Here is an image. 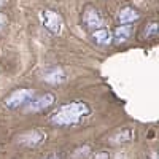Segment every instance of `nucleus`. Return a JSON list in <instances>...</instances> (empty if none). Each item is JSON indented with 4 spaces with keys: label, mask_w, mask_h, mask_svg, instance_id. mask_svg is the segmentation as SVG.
Here are the masks:
<instances>
[{
    "label": "nucleus",
    "mask_w": 159,
    "mask_h": 159,
    "mask_svg": "<svg viewBox=\"0 0 159 159\" xmlns=\"http://www.w3.org/2000/svg\"><path fill=\"white\" fill-rule=\"evenodd\" d=\"M89 113L91 107L86 102H67L57 107V110L51 115V123L59 127H73L78 126L86 116H89Z\"/></svg>",
    "instance_id": "f257e3e1"
},
{
    "label": "nucleus",
    "mask_w": 159,
    "mask_h": 159,
    "mask_svg": "<svg viewBox=\"0 0 159 159\" xmlns=\"http://www.w3.org/2000/svg\"><path fill=\"white\" fill-rule=\"evenodd\" d=\"M40 21H42V25L52 35H59L62 32L64 27V21L62 16L59 15L57 11L52 10H43L40 13Z\"/></svg>",
    "instance_id": "f03ea898"
},
{
    "label": "nucleus",
    "mask_w": 159,
    "mask_h": 159,
    "mask_svg": "<svg viewBox=\"0 0 159 159\" xmlns=\"http://www.w3.org/2000/svg\"><path fill=\"white\" fill-rule=\"evenodd\" d=\"M32 97H34L32 89H27V88L15 89L3 99V105L10 110H15V108H19V107H22V105H25Z\"/></svg>",
    "instance_id": "7ed1b4c3"
},
{
    "label": "nucleus",
    "mask_w": 159,
    "mask_h": 159,
    "mask_svg": "<svg viewBox=\"0 0 159 159\" xmlns=\"http://www.w3.org/2000/svg\"><path fill=\"white\" fill-rule=\"evenodd\" d=\"M46 140V134L40 129H32V130H25L21 132V134L16 137V142L21 145V147L25 148H35L38 145H42Z\"/></svg>",
    "instance_id": "20e7f679"
},
{
    "label": "nucleus",
    "mask_w": 159,
    "mask_h": 159,
    "mask_svg": "<svg viewBox=\"0 0 159 159\" xmlns=\"http://www.w3.org/2000/svg\"><path fill=\"white\" fill-rule=\"evenodd\" d=\"M56 102V97L54 94L51 92H45L42 96H37V97H32L27 103V111H32V113H40V111H45L46 108L52 107Z\"/></svg>",
    "instance_id": "39448f33"
},
{
    "label": "nucleus",
    "mask_w": 159,
    "mask_h": 159,
    "mask_svg": "<svg viewBox=\"0 0 159 159\" xmlns=\"http://www.w3.org/2000/svg\"><path fill=\"white\" fill-rule=\"evenodd\" d=\"M83 22L88 29L94 30V29H99L102 27V16L99 15V11L94 8V7H86L84 8V13H83Z\"/></svg>",
    "instance_id": "423d86ee"
},
{
    "label": "nucleus",
    "mask_w": 159,
    "mask_h": 159,
    "mask_svg": "<svg viewBox=\"0 0 159 159\" xmlns=\"http://www.w3.org/2000/svg\"><path fill=\"white\" fill-rule=\"evenodd\" d=\"M91 38L94 40L96 45H100V46H107L113 42V37H111V32L107 29V27H99V29H94L91 34Z\"/></svg>",
    "instance_id": "0eeeda50"
},
{
    "label": "nucleus",
    "mask_w": 159,
    "mask_h": 159,
    "mask_svg": "<svg viewBox=\"0 0 159 159\" xmlns=\"http://www.w3.org/2000/svg\"><path fill=\"white\" fill-rule=\"evenodd\" d=\"M130 35H132V27H130V25H127V24H119L118 27L115 29V32L111 34L113 42L118 43V45L126 43L127 40L130 38Z\"/></svg>",
    "instance_id": "6e6552de"
},
{
    "label": "nucleus",
    "mask_w": 159,
    "mask_h": 159,
    "mask_svg": "<svg viewBox=\"0 0 159 159\" xmlns=\"http://www.w3.org/2000/svg\"><path fill=\"white\" fill-rule=\"evenodd\" d=\"M140 18V13L135 10V8H132V7H124L119 10L118 13V21L119 24H130V22H134Z\"/></svg>",
    "instance_id": "1a4fd4ad"
},
{
    "label": "nucleus",
    "mask_w": 159,
    "mask_h": 159,
    "mask_svg": "<svg viewBox=\"0 0 159 159\" xmlns=\"http://www.w3.org/2000/svg\"><path fill=\"white\" fill-rule=\"evenodd\" d=\"M43 80L46 83H51V84H59V83L65 81V73L59 67H52V69H49L43 73Z\"/></svg>",
    "instance_id": "9d476101"
},
{
    "label": "nucleus",
    "mask_w": 159,
    "mask_h": 159,
    "mask_svg": "<svg viewBox=\"0 0 159 159\" xmlns=\"http://www.w3.org/2000/svg\"><path fill=\"white\" fill-rule=\"evenodd\" d=\"M134 130L132 129H124V130H121V132H118V134H115L113 137H111V140H113V143H126V142H130L132 139H134Z\"/></svg>",
    "instance_id": "9b49d317"
},
{
    "label": "nucleus",
    "mask_w": 159,
    "mask_h": 159,
    "mask_svg": "<svg viewBox=\"0 0 159 159\" xmlns=\"http://www.w3.org/2000/svg\"><path fill=\"white\" fill-rule=\"evenodd\" d=\"M89 151H91V148L88 147V145H84V147L76 148V150L73 151L72 157H73V159H86V157H88V154H89Z\"/></svg>",
    "instance_id": "f8f14e48"
},
{
    "label": "nucleus",
    "mask_w": 159,
    "mask_h": 159,
    "mask_svg": "<svg viewBox=\"0 0 159 159\" xmlns=\"http://www.w3.org/2000/svg\"><path fill=\"white\" fill-rule=\"evenodd\" d=\"M157 37V22H150L145 29V38H156Z\"/></svg>",
    "instance_id": "ddd939ff"
},
{
    "label": "nucleus",
    "mask_w": 159,
    "mask_h": 159,
    "mask_svg": "<svg viewBox=\"0 0 159 159\" xmlns=\"http://www.w3.org/2000/svg\"><path fill=\"white\" fill-rule=\"evenodd\" d=\"M94 159H110V154L107 151H99V153H96Z\"/></svg>",
    "instance_id": "4468645a"
},
{
    "label": "nucleus",
    "mask_w": 159,
    "mask_h": 159,
    "mask_svg": "<svg viewBox=\"0 0 159 159\" xmlns=\"http://www.w3.org/2000/svg\"><path fill=\"white\" fill-rule=\"evenodd\" d=\"M5 22H7V16L3 15V13H0V27H3Z\"/></svg>",
    "instance_id": "2eb2a0df"
},
{
    "label": "nucleus",
    "mask_w": 159,
    "mask_h": 159,
    "mask_svg": "<svg viewBox=\"0 0 159 159\" xmlns=\"http://www.w3.org/2000/svg\"><path fill=\"white\" fill-rule=\"evenodd\" d=\"M45 159H62V157H61V154H57V153H52V154L46 156Z\"/></svg>",
    "instance_id": "dca6fc26"
},
{
    "label": "nucleus",
    "mask_w": 159,
    "mask_h": 159,
    "mask_svg": "<svg viewBox=\"0 0 159 159\" xmlns=\"http://www.w3.org/2000/svg\"><path fill=\"white\" fill-rule=\"evenodd\" d=\"M5 3H7V0H0V8H2Z\"/></svg>",
    "instance_id": "f3484780"
}]
</instances>
